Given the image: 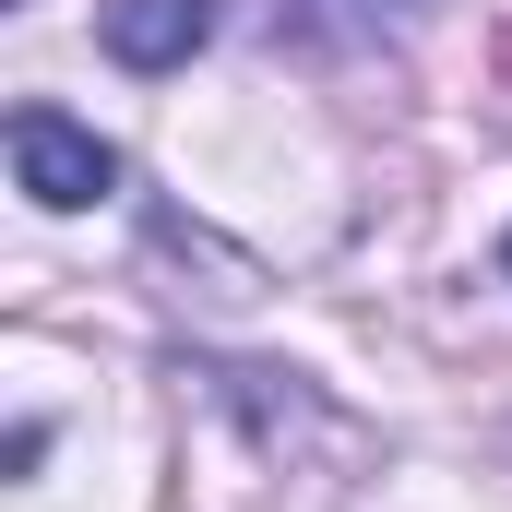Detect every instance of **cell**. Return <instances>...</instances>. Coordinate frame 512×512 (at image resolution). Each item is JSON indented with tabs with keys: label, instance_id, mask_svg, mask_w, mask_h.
I'll return each mask as SVG.
<instances>
[{
	"label": "cell",
	"instance_id": "cell-1",
	"mask_svg": "<svg viewBox=\"0 0 512 512\" xmlns=\"http://www.w3.org/2000/svg\"><path fill=\"white\" fill-rule=\"evenodd\" d=\"M12 179H24V203L84 215V203L120 191V155H108L84 120H60V108H12Z\"/></svg>",
	"mask_w": 512,
	"mask_h": 512
},
{
	"label": "cell",
	"instance_id": "cell-2",
	"mask_svg": "<svg viewBox=\"0 0 512 512\" xmlns=\"http://www.w3.org/2000/svg\"><path fill=\"white\" fill-rule=\"evenodd\" d=\"M96 36H108V60H120V72H179V60L215 36V0H108V12H96Z\"/></svg>",
	"mask_w": 512,
	"mask_h": 512
},
{
	"label": "cell",
	"instance_id": "cell-3",
	"mask_svg": "<svg viewBox=\"0 0 512 512\" xmlns=\"http://www.w3.org/2000/svg\"><path fill=\"white\" fill-rule=\"evenodd\" d=\"M370 12H429V0H370Z\"/></svg>",
	"mask_w": 512,
	"mask_h": 512
},
{
	"label": "cell",
	"instance_id": "cell-4",
	"mask_svg": "<svg viewBox=\"0 0 512 512\" xmlns=\"http://www.w3.org/2000/svg\"><path fill=\"white\" fill-rule=\"evenodd\" d=\"M501 274H512V239H501Z\"/></svg>",
	"mask_w": 512,
	"mask_h": 512
}]
</instances>
